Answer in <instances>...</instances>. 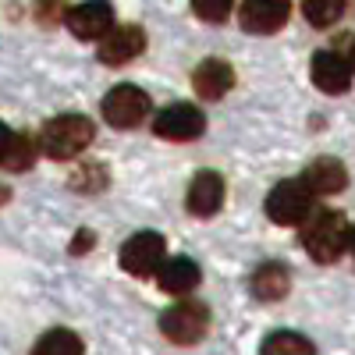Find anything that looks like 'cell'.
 Wrapping results in <instances>:
<instances>
[{
    "mask_svg": "<svg viewBox=\"0 0 355 355\" xmlns=\"http://www.w3.org/2000/svg\"><path fill=\"white\" fill-rule=\"evenodd\" d=\"M96 139V128L85 114H57L40 132V150L50 160H75Z\"/></svg>",
    "mask_w": 355,
    "mask_h": 355,
    "instance_id": "cell-1",
    "label": "cell"
},
{
    "mask_svg": "<svg viewBox=\"0 0 355 355\" xmlns=\"http://www.w3.org/2000/svg\"><path fill=\"white\" fill-rule=\"evenodd\" d=\"M302 227V245L306 252L316 259V263H338L352 242V227L341 214H331V210H320L299 224Z\"/></svg>",
    "mask_w": 355,
    "mask_h": 355,
    "instance_id": "cell-2",
    "label": "cell"
},
{
    "mask_svg": "<svg viewBox=\"0 0 355 355\" xmlns=\"http://www.w3.org/2000/svg\"><path fill=\"white\" fill-rule=\"evenodd\" d=\"M313 210V192L302 178H284L266 196V217L281 227H299Z\"/></svg>",
    "mask_w": 355,
    "mask_h": 355,
    "instance_id": "cell-3",
    "label": "cell"
},
{
    "mask_svg": "<svg viewBox=\"0 0 355 355\" xmlns=\"http://www.w3.org/2000/svg\"><path fill=\"white\" fill-rule=\"evenodd\" d=\"M160 331L174 345H196L206 331H210V309L202 302H174L160 316Z\"/></svg>",
    "mask_w": 355,
    "mask_h": 355,
    "instance_id": "cell-4",
    "label": "cell"
},
{
    "mask_svg": "<svg viewBox=\"0 0 355 355\" xmlns=\"http://www.w3.org/2000/svg\"><path fill=\"white\" fill-rule=\"evenodd\" d=\"M164 256H167L164 234H157V231H139V234H132V239L121 245V256H117V263H121V270L132 274V277H150L157 266L164 263Z\"/></svg>",
    "mask_w": 355,
    "mask_h": 355,
    "instance_id": "cell-5",
    "label": "cell"
},
{
    "mask_svg": "<svg viewBox=\"0 0 355 355\" xmlns=\"http://www.w3.org/2000/svg\"><path fill=\"white\" fill-rule=\"evenodd\" d=\"M103 121L114 125V128H135L146 121V114H150V96L142 93L139 85H114L110 93L103 96Z\"/></svg>",
    "mask_w": 355,
    "mask_h": 355,
    "instance_id": "cell-6",
    "label": "cell"
},
{
    "mask_svg": "<svg viewBox=\"0 0 355 355\" xmlns=\"http://www.w3.org/2000/svg\"><path fill=\"white\" fill-rule=\"evenodd\" d=\"M153 132L157 139H167V142H196L206 132V114L192 103H171L157 114Z\"/></svg>",
    "mask_w": 355,
    "mask_h": 355,
    "instance_id": "cell-7",
    "label": "cell"
},
{
    "mask_svg": "<svg viewBox=\"0 0 355 355\" xmlns=\"http://www.w3.org/2000/svg\"><path fill=\"white\" fill-rule=\"evenodd\" d=\"M291 15V0H242L239 8V25L252 36H270L284 28Z\"/></svg>",
    "mask_w": 355,
    "mask_h": 355,
    "instance_id": "cell-8",
    "label": "cell"
},
{
    "mask_svg": "<svg viewBox=\"0 0 355 355\" xmlns=\"http://www.w3.org/2000/svg\"><path fill=\"white\" fill-rule=\"evenodd\" d=\"M146 50V33L139 25H110L107 33L100 36V61L110 64V68H121L128 61H135V57Z\"/></svg>",
    "mask_w": 355,
    "mask_h": 355,
    "instance_id": "cell-9",
    "label": "cell"
},
{
    "mask_svg": "<svg viewBox=\"0 0 355 355\" xmlns=\"http://www.w3.org/2000/svg\"><path fill=\"white\" fill-rule=\"evenodd\" d=\"M309 75H313V85L327 96H341L352 89V61L338 50H320L313 57Z\"/></svg>",
    "mask_w": 355,
    "mask_h": 355,
    "instance_id": "cell-10",
    "label": "cell"
},
{
    "mask_svg": "<svg viewBox=\"0 0 355 355\" xmlns=\"http://www.w3.org/2000/svg\"><path fill=\"white\" fill-rule=\"evenodd\" d=\"M64 21L71 28V36H78V40H100L107 28L114 25V8H110V0H82V4L64 11Z\"/></svg>",
    "mask_w": 355,
    "mask_h": 355,
    "instance_id": "cell-11",
    "label": "cell"
},
{
    "mask_svg": "<svg viewBox=\"0 0 355 355\" xmlns=\"http://www.w3.org/2000/svg\"><path fill=\"white\" fill-rule=\"evenodd\" d=\"M189 214L192 217H214L224 206V178L217 171H199L189 185Z\"/></svg>",
    "mask_w": 355,
    "mask_h": 355,
    "instance_id": "cell-12",
    "label": "cell"
},
{
    "mask_svg": "<svg viewBox=\"0 0 355 355\" xmlns=\"http://www.w3.org/2000/svg\"><path fill=\"white\" fill-rule=\"evenodd\" d=\"M192 85H196L199 100H220L234 85V68L227 61H220V57H206V61L192 71Z\"/></svg>",
    "mask_w": 355,
    "mask_h": 355,
    "instance_id": "cell-13",
    "label": "cell"
},
{
    "mask_svg": "<svg viewBox=\"0 0 355 355\" xmlns=\"http://www.w3.org/2000/svg\"><path fill=\"white\" fill-rule=\"evenodd\" d=\"M302 182L309 185L313 196H338V192L348 189V171H345V164L334 160V157H320V160H313V164L306 167Z\"/></svg>",
    "mask_w": 355,
    "mask_h": 355,
    "instance_id": "cell-14",
    "label": "cell"
},
{
    "mask_svg": "<svg viewBox=\"0 0 355 355\" xmlns=\"http://www.w3.org/2000/svg\"><path fill=\"white\" fill-rule=\"evenodd\" d=\"M153 274H157V284H160L167 295H189V291L202 281L199 263H196V259H189V256H174V259L160 263Z\"/></svg>",
    "mask_w": 355,
    "mask_h": 355,
    "instance_id": "cell-15",
    "label": "cell"
},
{
    "mask_svg": "<svg viewBox=\"0 0 355 355\" xmlns=\"http://www.w3.org/2000/svg\"><path fill=\"white\" fill-rule=\"evenodd\" d=\"M291 291V274L284 263H263L252 274V295L259 302H281Z\"/></svg>",
    "mask_w": 355,
    "mask_h": 355,
    "instance_id": "cell-16",
    "label": "cell"
},
{
    "mask_svg": "<svg viewBox=\"0 0 355 355\" xmlns=\"http://www.w3.org/2000/svg\"><path fill=\"white\" fill-rule=\"evenodd\" d=\"M33 164H36V146H33V139L11 132V142H8L4 157H0V167H8V171H28Z\"/></svg>",
    "mask_w": 355,
    "mask_h": 355,
    "instance_id": "cell-17",
    "label": "cell"
},
{
    "mask_svg": "<svg viewBox=\"0 0 355 355\" xmlns=\"http://www.w3.org/2000/svg\"><path fill=\"white\" fill-rule=\"evenodd\" d=\"M302 15L313 28H331L345 15V0H302Z\"/></svg>",
    "mask_w": 355,
    "mask_h": 355,
    "instance_id": "cell-18",
    "label": "cell"
},
{
    "mask_svg": "<svg viewBox=\"0 0 355 355\" xmlns=\"http://www.w3.org/2000/svg\"><path fill=\"white\" fill-rule=\"evenodd\" d=\"M75 352H82V341L75 338V331H64V327L46 331L36 341V355H75Z\"/></svg>",
    "mask_w": 355,
    "mask_h": 355,
    "instance_id": "cell-19",
    "label": "cell"
},
{
    "mask_svg": "<svg viewBox=\"0 0 355 355\" xmlns=\"http://www.w3.org/2000/svg\"><path fill=\"white\" fill-rule=\"evenodd\" d=\"M259 348H263L266 355H288V352H291V355H302V352H316L313 341H306L302 334H291V331H274Z\"/></svg>",
    "mask_w": 355,
    "mask_h": 355,
    "instance_id": "cell-20",
    "label": "cell"
},
{
    "mask_svg": "<svg viewBox=\"0 0 355 355\" xmlns=\"http://www.w3.org/2000/svg\"><path fill=\"white\" fill-rule=\"evenodd\" d=\"M107 182H110V174H107L103 164H78V171L71 174V189L89 192V196H93V192H103Z\"/></svg>",
    "mask_w": 355,
    "mask_h": 355,
    "instance_id": "cell-21",
    "label": "cell"
},
{
    "mask_svg": "<svg viewBox=\"0 0 355 355\" xmlns=\"http://www.w3.org/2000/svg\"><path fill=\"white\" fill-rule=\"evenodd\" d=\"M231 8H234V0H192L196 18L210 21V25H220V21L231 15Z\"/></svg>",
    "mask_w": 355,
    "mask_h": 355,
    "instance_id": "cell-22",
    "label": "cell"
},
{
    "mask_svg": "<svg viewBox=\"0 0 355 355\" xmlns=\"http://www.w3.org/2000/svg\"><path fill=\"white\" fill-rule=\"evenodd\" d=\"M36 18L40 25H53L61 18V0H36Z\"/></svg>",
    "mask_w": 355,
    "mask_h": 355,
    "instance_id": "cell-23",
    "label": "cell"
},
{
    "mask_svg": "<svg viewBox=\"0 0 355 355\" xmlns=\"http://www.w3.org/2000/svg\"><path fill=\"white\" fill-rule=\"evenodd\" d=\"M93 242H96V234H93V231H89V227H82V231L75 234V239H71V245H68V252H71V256H85L89 249H93Z\"/></svg>",
    "mask_w": 355,
    "mask_h": 355,
    "instance_id": "cell-24",
    "label": "cell"
},
{
    "mask_svg": "<svg viewBox=\"0 0 355 355\" xmlns=\"http://www.w3.org/2000/svg\"><path fill=\"white\" fill-rule=\"evenodd\" d=\"M8 142H11V128L0 121V157H4V150H8Z\"/></svg>",
    "mask_w": 355,
    "mask_h": 355,
    "instance_id": "cell-25",
    "label": "cell"
},
{
    "mask_svg": "<svg viewBox=\"0 0 355 355\" xmlns=\"http://www.w3.org/2000/svg\"><path fill=\"white\" fill-rule=\"evenodd\" d=\"M8 202H11V189L0 185V206H8Z\"/></svg>",
    "mask_w": 355,
    "mask_h": 355,
    "instance_id": "cell-26",
    "label": "cell"
}]
</instances>
